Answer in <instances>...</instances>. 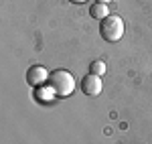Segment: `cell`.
Listing matches in <instances>:
<instances>
[{"label": "cell", "instance_id": "cell-5", "mask_svg": "<svg viewBox=\"0 0 152 144\" xmlns=\"http://www.w3.org/2000/svg\"><path fill=\"white\" fill-rule=\"evenodd\" d=\"M112 12H110V8H107V4H102V2H94L91 6H89V16L91 18H95V20H104L105 16H110Z\"/></svg>", "mask_w": 152, "mask_h": 144}, {"label": "cell", "instance_id": "cell-1", "mask_svg": "<svg viewBox=\"0 0 152 144\" xmlns=\"http://www.w3.org/2000/svg\"><path fill=\"white\" fill-rule=\"evenodd\" d=\"M49 87L55 91V96L67 97V96H71L73 89H75V77H73L67 69L51 71V75H49Z\"/></svg>", "mask_w": 152, "mask_h": 144}, {"label": "cell", "instance_id": "cell-4", "mask_svg": "<svg viewBox=\"0 0 152 144\" xmlns=\"http://www.w3.org/2000/svg\"><path fill=\"white\" fill-rule=\"evenodd\" d=\"M81 89L85 96H99L104 85H102V77L99 75H94V73H87L81 79Z\"/></svg>", "mask_w": 152, "mask_h": 144}, {"label": "cell", "instance_id": "cell-6", "mask_svg": "<svg viewBox=\"0 0 152 144\" xmlns=\"http://www.w3.org/2000/svg\"><path fill=\"white\" fill-rule=\"evenodd\" d=\"M89 73H94V75H105L107 73V65H105V61H102V59H95V61H91L89 63Z\"/></svg>", "mask_w": 152, "mask_h": 144}, {"label": "cell", "instance_id": "cell-2", "mask_svg": "<svg viewBox=\"0 0 152 144\" xmlns=\"http://www.w3.org/2000/svg\"><path fill=\"white\" fill-rule=\"evenodd\" d=\"M99 35L107 43H118L124 37V20L118 14H110L99 23Z\"/></svg>", "mask_w": 152, "mask_h": 144}, {"label": "cell", "instance_id": "cell-3", "mask_svg": "<svg viewBox=\"0 0 152 144\" xmlns=\"http://www.w3.org/2000/svg\"><path fill=\"white\" fill-rule=\"evenodd\" d=\"M49 75L51 73L43 67V65H33L28 71H26V83L31 87H41V85L49 81Z\"/></svg>", "mask_w": 152, "mask_h": 144}, {"label": "cell", "instance_id": "cell-8", "mask_svg": "<svg viewBox=\"0 0 152 144\" xmlns=\"http://www.w3.org/2000/svg\"><path fill=\"white\" fill-rule=\"evenodd\" d=\"M95 2H102V4H107V2H112V0H95Z\"/></svg>", "mask_w": 152, "mask_h": 144}, {"label": "cell", "instance_id": "cell-7", "mask_svg": "<svg viewBox=\"0 0 152 144\" xmlns=\"http://www.w3.org/2000/svg\"><path fill=\"white\" fill-rule=\"evenodd\" d=\"M69 2H73V4H83V2H87V0H69Z\"/></svg>", "mask_w": 152, "mask_h": 144}]
</instances>
